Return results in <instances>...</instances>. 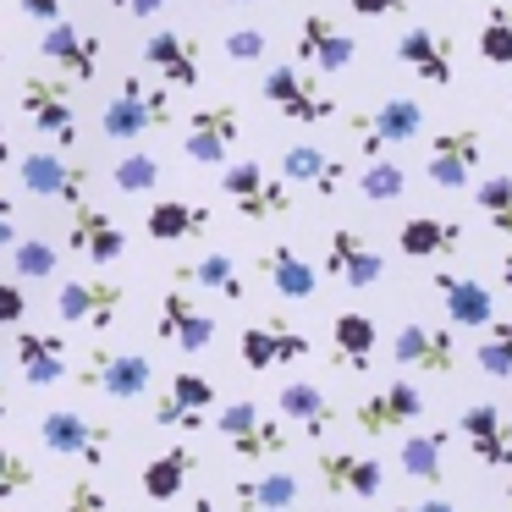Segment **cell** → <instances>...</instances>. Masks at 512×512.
<instances>
[{"mask_svg": "<svg viewBox=\"0 0 512 512\" xmlns=\"http://www.w3.org/2000/svg\"><path fill=\"white\" fill-rule=\"evenodd\" d=\"M171 122H177V89L144 83V72H127L122 89H116L100 111V138H111V144H138V138H149V133H166Z\"/></svg>", "mask_w": 512, "mask_h": 512, "instance_id": "6da1fadb", "label": "cell"}, {"mask_svg": "<svg viewBox=\"0 0 512 512\" xmlns=\"http://www.w3.org/2000/svg\"><path fill=\"white\" fill-rule=\"evenodd\" d=\"M215 430L226 435V446H232L243 463H276V457L292 446L287 430H281V419H270V413L259 408L254 397L226 402V408L215 413Z\"/></svg>", "mask_w": 512, "mask_h": 512, "instance_id": "7a4b0ae2", "label": "cell"}, {"mask_svg": "<svg viewBox=\"0 0 512 512\" xmlns=\"http://www.w3.org/2000/svg\"><path fill=\"white\" fill-rule=\"evenodd\" d=\"M78 391H100V397H116V402H133V397H149L155 386V364L144 353H122V347H94L83 353L78 364Z\"/></svg>", "mask_w": 512, "mask_h": 512, "instance_id": "3957f363", "label": "cell"}, {"mask_svg": "<svg viewBox=\"0 0 512 512\" xmlns=\"http://www.w3.org/2000/svg\"><path fill=\"white\" fill-rule=\"evenodd\" d=\"M259 100H265L270 111H281L292 127H320L336 116V100L303 67H270L265 78H259Z\"/></svg>", "mask_w": 512, "mask_h": 512, "instance_id": "277c9868", "label": "cell"}, {"mask_svg": "<svg viewBox=\"0 0 512 512\" xmlns=\"http://www.w3.org/2000/svg\"><path fill=\"white\" fill-rule=\"evenodd\" d=\"M221 193L232 199V210L243 221H270V215H287L292 210V182L287 177H270L265 166L254 160H226L221 166Z\"/></svg>", "mask_w": 512, "mask_h": 512, "instance_id": "5b68a950", "label": "cell"}, {"mask_svg": "<svg viewBox=\"0 0 512 512\" xmlns=\"http://www.w3.org/2000/svg\"><path fill=\"white\" fill-rule=\"evenodd\" d=\"M237 138H243V111H237L232 100H210V105H199V111L188 116L182 155H188L193 166L221 171L226 160H232V144H237Z\"/></svg>", "mask_w": 512, "mask_h": 512, "instance_id": "8992f818", "label": "cell"}, {"mask_svg": "<svg viewBox=\"0 0 512 512\" xmlns=\"http://www.w3.org/2000/svg\"><path fill=\"white\" fill-rule=\"evenodd\" d=\"M17 105H23V116L34 122V133H45L56 149L78 144V105H72L67 78H23Z\"/></svg>", "mask_w": 512, "mask_h": 512, "instance_id": "52a82bcc", "label": "cell"}, {"mask_svg": "<svg viewBox=\"0 0 512 512\" xmlns=\"http://www.w3.org/2000/svg\"><path fill=\"white\" fill-rule=\"evenodd\" d=\"M419 419H424V391L413 386L408 375L386 380V386H380L375 397H364V402L353 408V424L369 435V441H386V435H402V430H413Z\"/></svg>", "mask_w": 512, "mask_h": 512, "instance_id": "ba28073f", "label": "cell"}, {"mask_svg": "<svg viewBox=\"0 0 512 512\" xmlns=\"http://www.w3.org/2000/svg\"><path fill=\"white\" fill-rule=\"evenodd\" d=\"M127 303L122 281H105V276H67L56 287V314L67 325H89L94 336L116 325V309Z\"/></svg>", "mask_w": 512, "mask_h": 512, "instance_id": "9c48e42d", "label": "cell"}, {"mask_svg": "<svg viewBox=\"0 0 512 512\" xmlns=\"http://www.w3.org/2000/svg\"><path fill=\"white\" fill-rule=\"evenodd\" d=\"M39 56L56 67V78H67L72 89H78V83H94V78H100L105 50H100V34H89V28L56 17V23H45V34H39Z\"/></svg>", "mask_w": 512, "mask_h": 512, "instance_id": "30bf717a", "label": "cell"}, {"mask_svg": "<svg viewBox=\"0 0 512 512\" xmlns=\"http://www.w3.org/2000/svg\"><path fill=\"white\" fill-rule=\"evenodd\" d=\"M353 133H358V144H364V160L391 155V149H408L413 138L424 133V105L408 100V94H391V100H380L369 116H358Z\"/></svg>", "mask_w": 512, "mask_h": 512, "instance_id": "8fae6325", "label": "cell"}, {"mask_svg": "<svg viewBox=\"0 0 512 512\" xmlns=\"http://www.w3.org/2000/svg\"><path fill=\"white\" fill-rule=\"evenodd\" d=\"M479 160H485V133L479 127H446L430 138V155H424V177L435 188L457 193L479 177Z\"/></svg>", "mask_w": 512, "mask_h": 512, "instance_id": "7c38bea8", "label": "cell"}, {"mask_svg": "<svg viewBox=\"0 0 512 512\" xmlns=\"http://www.w3.org/2000/svg\"><path fill=\"white\" fill-rule=\"evenodd\" d=\"M358 61V39L347 34L336 17L325 12H303L298 23V67L303 72H320V78H336Z\"/></svg>", "mask_w": 512, "mask_h": 512, "instance_id": "4fadbf2b", "label": "cell"}, {"mask_svg": "<svg viewBox=\"0 0 512 512\" xmlns=\"http://www.w3.org/2000/svg\"><path fill=\"white\" fill-rule=\"evenodd\" d=\"M391 358L402 369H419V375H452L457 369V342L446 320H408L391 336Z\"/></svg>", "mask_w": 512, "mask_h": 512, "instance_id": "5bb4252c", "label": "cell"}, {"mask_svg": "<svg viewBox=\"0 0 512 512\" xmlns=\"http://www.w3.org/2000/svg\"><path fill=\"white\" fill-rule=\"evenodd\" d=\"M17 171H23V188L34 199H56L61 210L89 199V182H94L89 166H67L56 149H28V155H17Z\"/></svg>", "mask_w": 512, "mask_h": 512, "instance_id": "9a60e30c", "label": "cell"}, {"mask_svg": "<svg viewBox=\"0 0 512 512\" xmlns=\"http://www.w3.org/2000/svg\"><path fill=\"white\" fill-rule=\"evenodd\" d=\"M430 287L441 298V314L452 331H485L496 320V292L479 276H463V270H430Z\"/></svg>", "mask_w": 512, "mask_h": 512, "instance_id": "2e32d148", "label": "cell"}, {"mask_svg": "<svg viewBox=\"0 0 512 512\" xmlns=\"http://www.w3.org/2000/svg\"><path fill=\"white\" fill-rule=\"evenodd\" d=\"M457 435L474 452V463L512 474V419L496 402H468V408H457Z\"/></svg>", "mask_w": 512, "mask_h": 512, "instance_id": "e0dca14e", "label": "cell"}, {"mask_svg": "<svg viewBox=\"0 0 512 512\" xmlns=\"http://www.w3.org/2000/svg\"><path fill=\"white\" fill-rule=\"evenodd\" d=\"M39 441H45L56 457H78V463L100 468L111 430H105V424H94L83 408H50L45 419H39Z\"/></svg>", "mask_w": 512, "mask_h": 512, "instance_id": "ac0fdd59", "label": "cell"}, {"mask_svg": "<svg viewBox=\"0 0 512 512\" xmlns=\"http://www.w3.org/2000/svg\"><path fill=\"white\" fill-rule=\"evenodd\" d=\"M67 248L78 259H89V265H116V259L127 254V232H122L116 215L94 210V204L83 199L67 210Z\"/></svg>", "mask_w": 512, "mask_h": 512, "instance_id": "d6986e66", "label": "cell"}, {"mask_svg": "<svg viewBox=\"0 0 512 512\" xmlns=\"http://www.w3.org/2000/svg\"><path fill=\"white\" fill-rule=\"evenodd\" d=\"M314 474H320V490H331V496H380V485H386V468H380V457L369 452H347V446H331V452H314Z\"/></svg>", "mask_w": 512, "mask_h": 512, "instance_id": "ffe728a7", "label": "cell"}, {"mask_svg": "<svg viewBox=\"0 0 512 512\" xmlns=\"http://www.w3.org/2000/svg\"><path fill=\"white\" fill-rule=\"evenodd\" d=\"M144 67L155 72L166 89H199V83H204L199 39H193V34H171V28H160V34L144 39Z\"/></svg>", "mask_w": 512, "mask_h": 512, "instance_id": "44dd1931", "label": "cell"}, {"mask_svg": "<svg viewBox=\"0 0 512 512\" xmlns=\"http://www.w3.org/2000/svg\"><path fill=\"white\" fill-rule=\"evenodd\" d=\"M155 336L171 342L177 353H204L215 342V320H210V309H199L188 298V287H166L160 314H155Z\"/></svg>", "mask_w": 512, "mask_h": 512, "instance_id": "7402d4cb", "label": "cell"}, {"mask_svg": "<svg viewBox=\"0 0 512 512\" xmlns=\"http://www.w3.org/2000/svg\"><path fill=\"white\" fill-rule=\"evenodd\" d=\"M320 276L342 281V287H375V281L386 276V259H380L375 248H369L364 237L353 232V226H336V232L325 237V259H320Z\"/></svg>", "mask_w": 512, "mask_h": 512, "instance_id": "603a6c76", "label": "cell"}, {"mask_svg": "<svg viewBox=\"0 0 512 512\" xmlns=\"http://www.w3.org/2000/svg\"><path fill=\"white\" fill-rule=\"evenodd\" d=\"M215 408V386L204 375H193V369H177L166 386V397H155V424L160 430H204V419H210Z\"/></svg>", "mask_w": 512, "mask_h": 512, "instance_id": "cb8c5ba5", "label": "cell"}, {"mask_svg": "<svg viewBox=\"0 0 512 512\" xmlns=\"http://www.w3.org/2000/svg\"><path fill=\"white\" fill-rule=\"evenodd\" d=\"M397 61H402V67H408L419 83H430V89H446V83L457 78L452 39L435 34V28H408V34L397 39Z\"/></svg>", "mask_w": 512, "mask_h": 512, "instance_id": "d4e9b609", "label": "cell"}, {"mask_svg": "<svg viewBox=\"0 0 512 512\" xmlns=\"http://www.w3.org/2000/svg\"><path fill=\"white\" fill-rule=\"evenodd\" d=\"M281 177H287L292 188H314L320 199H336V193L347 188V160H336L331 149H320V144H287Z\"/></svg>", "mask_w": 512, "mask_h": 512, "instance_id": "484cf974", "label": "cell"}, {"mask_svg": "<svg viewBox=\"0 0 512 512\" xmlns=\"http://www.w3.org/2000/svg\"><path fill=\"white\" fill-rule=\"evenodd\" d=\"M12 364L34 391H45V386H56V380H67V342H61L56 331H17Z\"/></svg>", "mask_w": 512, "mask_h": 512, "instance_id": "4316f807", "label": "cell"}, {"mask_svg": "<svg viewBox=\"0 0 512 512\" xmlns=\"http://www.w3.org/2000/svg\"><path fill=\"white\" fill-rule=\"evenodd\" d=\"M408 441L397 446V463L419 485H441L446 479V446H452V424H430V430H402Z\"/></svg>", "mask_w": 512, "mask_h": 512, "instance_id": "83f0119b", "label": "cell"}, {"mask_svg": "<svg viewBox=\"0 0 512 512\" xmlns=\"http://www.w3.org/2000/svg\"><path fill=\"white\" fill-rule=\"evenodd\" d=\"M259 276H265L270 287L281 292V298H292V303H309L314 292H320V270H314L292 243L265 248V254H259Z\"/></svg>", "mask_w": 512, "mask_h": 512, "instance_id": "f1b7e54d", "label": "cell"}, {"mask_svg": "<svg viewBox=\"0 0 512 512\" xmlns=\"http://www.w3.org/2000/svg\"><path fill=\"white\" fill-rule=\"evenodd\" d=\"M276 413L281 419H292L303 435H331V424H336V408H331V397H325L314 380H287V386L276 391Z\"/></svg>", "mask_w": 512, "mask_h": 512, "instance_id": "f546056e", "label": "cell"}, {"mask_svg": "<svg viewBox=\"0 0 512 512\" xmlns=\"http://www.w3.org/2000/svg\"><path fill=\"white\" fill-rule=\"evenodd\" d=\"M397 248L408 259H446L463 248V221H446V215H413L397 226Z\"/></svg>", "mask_w": 512, "mask_h": 512, "instance_id": "4dcf8cb0", "label": "cell"}, {"mask_svg": "<svg viewBox=\"0 0 512 512\" xmlns=\"http://www.w3.org/2000/svg\"><path fill=\"white\" fill-rule=\"evenodd\" d=\"M193 468H199V457H193L188 441H171L166 452H155L144 463V496L155 501V507H166V501H177L182 490H188Z\"/></svg>", "mask_w": 512, "mask_h": 512, "instance_id": "1f68e13d", "label": "cell"}, {"mask_svg": "<svg viewBox=\"0 0 512 512\" xmlns=\"http://www.w3.org/2000/svg\"><path fill=\"white\" fill-rule=\"evenodd\" d=\"M331 347H336V369H369V358H375L380 347V325L369 320L364 309H342L331 320Z\"/></svg>", "mask_w": 512, "mask_h": 512, "instance_id": "d6a6232c", "label": "cell"}, {"mask_svg": "<svg viewBox=\"0 0 512 512\" xmlns=\"http://www.w3.org/2000/svg\"><path fill=\"white\" fill-rule=\"evenodd\" d=\"M298 479L292 474H248V479H232V507L237 512H287L298 501Z\"/></svg>", "mask_w": 512, "mask_h": 512, "instance_id": "836d02e7", "label": "cell"}, {"mask_svg": "<svg viewBox=\"0 0 512 512\" xmlns=\"http://www.w3.org/2000/svg\"><path fill=\"white\" fill-rule=\"evenodd\" d=\"M171 287H204V292H215V298H226V303L248 298V281L237 276V265L226 254H204L199 265H177L171 270Z\"/></svg>", "mask_w": 512, "mask_h": 512, "instance_id": "e575fe53", "label": "cell"}, {"mask_svg": "<svg viewBox=\"0 0 512 512\" xmlns=\"http://www.w3.org/2000/svg\"><path fill=\"white\" fill-rule=\"evenodd\" d=\"M204 226H210V210L188 199H160L144 215V237H155V243H188V237H204Z\"/></svg>", "mask_w": 512, "mask_h": 512, "instance_id": "d590c367", "label": "cell"}, {"mask_svg": "<svg viewBox=\"0 0 512 512\" xmlns=\"http://www.w3.org/2000/svg\"><path fill=\"white\" fill-rule=\"evenodd\" d=\"M479 61L512 67V0H490L485 23H479Z\"/></svg>", "mask_w": 512, "mask_h": 512, "instance_id": "8d00e7d4", "label": "cell"}, {"mask_svg": "<svg viewBox=\"0 0 512 512\" xmlns=\"http://www.w3.org/2000/svg\"><path fill=\"white\" fill-rule=\"evenodd\" d=\"M12 270L17 281H56V265H61V248L50 243V237H17L12 248Z\"/></svg>", "mask_w": 512, "mask_h": 512, "instance_id": "74e56055", "label": "cell"}, {"mask_svg": "<svg viewBox=\"0 0 512 512\" xmlns=\"http://www.w3.org/2000/svg\"><path fill=\"white\" fill-rule=\"evenodd\" d=\"M358 193H364L369 204H397L402 193H408V166H397L391 155L364 160V177H358Z\"/></svg>", "mask_w": 512, "mask_h": 512, "instance_id": "f35d334b", "label": "cell"}, {"mask_svg": "<svg viewBox=\"0 0 512 512\" xmlns=\"http://www.w3.org/2000/svg\"><path fill=\"white\" fill-rule=\"evenodd\" d=\"M474 364H479V375H490V380L512 375V320H490L485 331H479Z\"/></svg>", "mask_w": 512, "mask_h": 512, "instance_id": "ab89813d", "label": "cell"}, {"mask_svg": "<svg viewBox=\"0 0 512 512\" xmlns=\"http://www.w3.org/2000/svg\"><path fill=\"white\" fill-rule=\"evenodd\" d=\"M474 204L485 215L490 232L512 237V177H479L474 182Z\"/></svg>", "mask_w": 512, "mask_h": 512, "instance_id": "60d3db41", "label": "cell"}, {"mask_svg": "<svg viewBox=\"0 0 512 512\" xmlns=\"http://www.w3.org/2000/svg\"><path fill=\"white\" fill-rule=\"evenodd\" d=\"M237 358H243L248 375H270V369L281 364L276 336L265 331V320H254V325H243V331H237Z\"/></svg>", "mask_w": 512, "mask_h": 512, "instance_id": "b9f144b4", "label": "cell"}, {"mask_svg": "<svg viewBox=\"0 0 512 512\" xmlns=\"http://www.w3.org/2000/svg\"><path fill=\"white\" fill-rule=\"evenodd\" d=\"M111 182H116V193H133V199H138V193H155L160 188V160L144 155V149H133V155L116 160Z\"/></svg>", "mask_w": 512, "mask_h": 512, "instance_id": "7bdbcfd3", "label": "cell"}, {"mask_svg": "<svg viewBox=\"0 0 512 512\" xmlns=\"http://www.w3.org/2000/svg\"><path fill=\"white\" fill-rule=\"evenodd\" d=\"M265 331L276 336V353H281V364H298L303 353H309V331H298V325L287 320V314H265Z\"/></svg>", "mask_w": 512, "mask_h": 512, "instance_id": "ee69618b", "label": "cell"}, {"mask_svg": "<svg viewBox=\"0 0 512 512\" xmlns=\"http://www.w3.org/2000/svg\"><path fill=\"white\" fill-rule=\"evenodd\" d=\"M28 485H34V463H28V457H17L12 446L0 441V501L23 496Z\"/></svg>", "mask_w": 512, "mask_h": 512, "instance_id": "f6af8a7d", "label": "cell"}, {"mask_svg": "<svg viewBox=\"0 0 512 512\" xmlns=\"http://www.w3.org/2000/svg\"><path fill=\"white\" fill-rule=\"evenodd\" d=\"M270 56V34L265 28H232L226 34V61H243V67H254V61Z\"/></svg>", "mask_w": 512, "mask_h": 512, "instance_id": "bcb514c9", "label": "cell"}, {"mask_svg": "<svg viewBox=\"0 0 512 512\" xmlns=\"http://www.w3.org/2000/svg\"><path fill=\"white\" fill-rule=\"evenodd\" d=\"M61 512H111L105 485H100V479H72L67 496H61Z\"/></svg>", "mask_w": 512, "mask_h": 512, "instance_id": "7dc6e473", "label": "cell"}, {"mask_svg": "<svg viewBox=\"0 0 512 512\" xmlns=\"http://www.w3.org/2000/svg\"><path fill=\"white\" fill-rule=\"evenodd\" d=\"M23 314H28L23 287L17 281H0V325H23Z\"/></svg>", "mask_w": 512, "mask_h": 512, "instance_id": "c3c4849f", "label": "cell"}, {"mask_svg": "<svg viewBox=\"0 0 512 512\" xmlns=\"http://www.w3.org/2000/svg\"><path fill=\"white\" fill-rule=\"evenodd\" d=\"M17 12L45 28V23H56V17H67V0H17Z\"/></svg>", "mask_w": 512, "mask_h": 512, "instance_id": "681fc988", "label": "cell"}, {"mask_svg": "<svg viewBox=\"0 0 512 512\" xmlns=\"http://www.w3.org/2000/svg\"><path fill=\"white\" fill-rule=\"evenodd\" d=\"M358 17H397V12H408L413 0H347Z\"/></svg>", "mask_w": 512, "mask_h": 512, "instance_id": "f907efd6", "label": "cell"}, {"mask_svg": "<svg viewBox=\"0 0 512 512\" xmlns=\"http://www.w3.org/2000/svg\"><path fill=\"white\" fill-rule=\"evenodd\" d=\"M391 512H457V507L446 496H413V501H397Z\"/></svg>", "mask_w": 512, "mask_h": 512, "instance_id": "816d5d0a", "label": "cell"}, {"mask_svg": "<svg viewBox=\"0 0 512 512\" xmlns=\"http://www.w3.org/2000/svg\"><path fill=\"white\" fill-rule=\"evenodd\" d=\"M12 243H17V215H12V199L0 193V254H6Z\"/></svg>", "mask_w": 512, "mask_h": 512, "instance_id": "f5cc1de1", "label": "cell"}, {"mask_svg": "<svg viewBox=\"0 0 512 512\" xmlns=\"http://www.w3.org/2000/svg\"><path fill=\"white\" fill-rule=\"evenodd\" d=\"M116 12H127V17H160L166 12V0H111Z\"/></svg>", "mask_w": 512, "mask_h": 512, "instance_id": "db71d44e", "label": "cell"}, {"mask_svg": "<svg viewBox=\"0 0 512 512\" xmlns=\"http://www.w3.org/2000/svg\"><path fill=\"white\" fill-rule=\"evenodd\" d=\"M496 287H501V292H507V298H512V248H507V254H501V265H496Z\"/></svg>", "mask_w": 512, "mask_h": 512, "instance_id": "11a10c76", "label": "cell"}, {"mask_svg": "<svg viewBox=\"0 0 512 512\" xmlns=\"http://www.w3.org/2000/svg\"><path fill=\"white\" fill-rule=\"evenodd\" d=\"M0 166H12V127L0 122Z\"/></svg>", "mask_w": 512, "mask_h": 512, "instance_id": "9f6ffc18", "label": "cell"}, {"mask_svg": "<svg viewBox=\"0 0 512 512\" xmlns=\"http://www.w3.org/2000/svg\"><path fill=\"white\" fill-rule=\"evenodd\" d=\"M12 413V397H6V353H0V419Z\"/></svg>", "mask_w": 512, "mask_h": 512, "instance_id": "6f0895ef", "label": "cell"}, {"mask_svg": "<svg viewBox=\"0 0 512 512\" xmlns=\"http://www.w3.org/2000/svg\"><path fill=\"white\" fill-rule=\"evenodd\" d=\"M188 512H215V501H210V496H204V490H199V496H193V507H188Z\"/></svg>", "mask_w": 512, "mask_h": 512, "instance_id": "680465c9", "label": "cell"}, {"mask_svg": "<svg viewBox=\"0 0 512 512\" xmlns=\"http://www.w3.org/2000/svg\"><path fill=\"white\" fill-rule=\"evenodd\" d=\"M501 507H507V512H512V485H501Z\"/></svg>", "mask_w": 512, "mask_h": 512, "instance_id": "91938a15", "label": "cell"}, {"mask_svg": "<svg viewBox=\"0 0 512 512\" xmlns=\"http://www.w3.org/2000/svg\"><path fill=\"white\" fill-rule=\"evenodd\" d=\"M232 6H254V0H232Z\"/></svg>", "mask_w": 512, "mask_h": 512, "instance_id": "94428289", "label": "cell"}, {"mask_svg": "<svg viewBox=\"0 0 512 512\" xmlns=\"http://www.w3.org/2000/svg\"><path fill=\"white\" fill-rule=\"evenodd\" d=\"M0 67H6V50H0Z\"/></svg>", "mask_w": 512, "mask_h": 512, "instance_id": "6125c7cd", "label": "cell"}]
</instances>
